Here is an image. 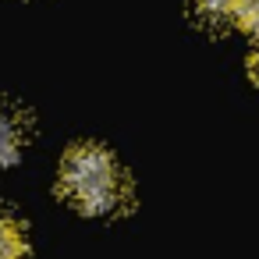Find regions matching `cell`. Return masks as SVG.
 Returning a JSON list of instances; mask_svg holds the SVG:
<instances>
[{
    "instance_id": "obj_2",
    "label": "cell",
    "mask_w": 259,
    "mask_h": 259,
    "mask_svg": "<svg viewBox=\"0 0 259 259\" xmlns=\"http://www.w3.org/2000/svg\"><path fill=\"white\" fill-rule=\"evenodd\" d=\"M22 146H25V124L15 110L0 107V167H11L18 156H22Z\"/></svg>"
},
{
    "instance_id": "obj_1",
    "label": "cell",
    "mask_w": 259,
    "mask_h": 259,
    "mask_svg": "<svg viewBox=\"0 0 259 259\" xmlns=\"http://www.w3.org/2000/svg\"><path fill=\"white\" fill-rule=\"evenodd\" d=\"M61 195L78 213L107 217L128 202V178L114 153H107L103 146L82 142V146H71L68 156L61 160Z\"/></svg>"
},
{
    "instance_id": "obj_6",
    "label": "cell",
    "mask_w": 259,
    "mask_h": 259,
    "mask_svg": "<svg viewBox=\"0 0 259 259\" xmlns=\"http://www.w3.org/2000/svg\"><path fill=\"white\" fill-rule=\"evenodd\" d=\"M252 75L259 78V50H255V57H252Z\"/></svg>"
},
{
    "instance_id": "obj_4",
    "label": "cell",
    "mask_w": 259,
    "mask_h": 259,
    "mask_svg": "<svg viewBox=\"0 0 259 259\" xmlns=\"http://www.w3.org/2000/svg\"><path fill=\"white\" fill-rule=\"evenodd\" d=\"M248 4L252 0H199V8L209 18H241Z\"/></svg>"
},
{
    "instance_id": "obj_3",
    "label": "cell",
    "mask_w": 259,
    "mask_h": 259,
    "mask_svg": "<svg viewBox=\"0 0 259 259\" xmlns=\"http://www.w3.org/2000/svg\"><path fill=\"white\" fill-rule=\"evenodd\" d=\"M25 255H29V241L22 224L8 213H0V259H25Z\"/></svg>"
},
{
    "instance_id": "obj_5",
    "label": "cell",
    "mask_w": 259,
    "mask_h": 259,
    "mask_svg": "<svg viewBox=\"0 0 259 259\" xmlns=\"http://www.w3.org/2000/svg\"><path fill=\"white\" fill-rule=\"evenodd\" d=\"M241 25H245L252 36H259V0H252V4L245 8V15H241Z\"/></svg>"
}]
</instances>
